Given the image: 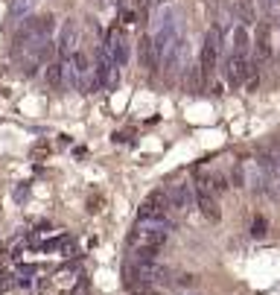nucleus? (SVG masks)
Listing matches in <instances>:
<instances>
[{"mask_svg":"<svg viewBox=\"0 0 280 295\" xmlns=\"http://www.w3.org/2000/svg\"><path fill=\"white\" fill-rule=\"evenodd\" d=\"M216 61H219V29L213 26L207 32V38H204V44H201V53H198V68H201V76L204 79L213 76Z\"/></svg>","mask_w":280,"mask_h":295,"instance_id":"1","label":"nucleus"},{"mask_svg":"<svg viewBox=\"0 0 280 295\" xmlns=\"http://www.w3.org/2000/svg\"><path fill=\"white\" fill-rule=\"evenodd\" d=\"M96 85L105 88V91H114L117 85H120V68H117V61L105 53V47L99 50V56H96Z\"/></svg>","mask_w":280,"mask_h":295,"instance_id":"2","label":"nucleus"},{"mask_svg":"<svg viewBox=\"0 0 280 295\" xmlns=\"http://www.w3.org/2000/svg\"><path fill=\"white\" fill-rule=\"evenodd\" d=\"M79 24H76V18H67L64 26H61V32H58V44H56V53L61 61H70V56L76 53L79 47Z\"/></svg>","mask_w":280,"mask_h":295,"instance_id":"3","label":"nucleus"},{"mask_svg":"<svg viewBox=\"0 0 280 295\" xmlns=\"http://www.w3.org/2000/svg\"><path fill=\"white\" fill-rule=\"evenodd\" d=\"M105 53L117 61V68L128 64V41H126L120 26H111L108 29V36H105Z\"/></svg>","mask_w":280,"mask_h":295,"instance_id":"4","label":"nucleus"},{"mask_svg":"<svg viewBox=\"0 0 280 295\" xmlns=\"http://www.w3.org/2000/svg\"><path fill=\"white\" fill-rule=\"evenodd\" d=\"M169 208H175L178 213H190L196 208V190L190 184H175L172 196H169Z\"/></svg>","mask_w":280,"mask_h":295,"instance_id":"5","label":"nucleus"},{"mask_svg":"<svg viewBox=\"0 0 280 295\" xmlns=\"http://www.w3.org/2000/svg\"><path fill=\"white\" fill-rule=\"evenodd\" d=\"M248 59H251V56H242V53H231V56H228V61H225V76H228V85H233V88H239V85H242Z\"/></svg>","mask_w":280,"mask_h":295,"instance_id":"6","label":"nucleus"},{"mask_svg":"<svg viewBox=\"0 0 280 295\" xmlns=\"http://www.w3.org/2000/svg\"><path fill=\"white\" fill-rule=\"evenodd\" d=\"M271 59V44H268V24L260 21L257 24V38H254V61L263 68L266 61Z\"/></svg>","mask_w":280,"mask_h":295,"instance_id":"7","label":"nucleus"},{"mask_svg":"<svg viewBox=\"0 0 280 295\" xmlns=\"http://www.w3.org/2000/svg\"><path fill=\"white\" fill-rule=\"evenodd\" d=\"M196 205H198V211L204 213L210 222H219L222 211H219V205H216V196H210L204 187H196Z\"/></svg>","mask_w":280,"mask_h":295,"instance_id":"8","label":"nucleus"},{"mask_svg":"<svg viewBox=\"0 0 280 295\" xmlns=\"http://www.w3.org/2000/svg\"><path fill=\"white\" fill-rule=\"evenodd\" d=\"M140 64H143L146 71H152V73L161 68V56L155 53V44H152V38H149V36L140 38Z\"/></svg>","mask_w":280,"mask_h":295,"instance_id":"9","label":"nucleus"},{"mask_svg":"<svg viewBox=\"0 0 280 295\" xmlns=\"http://www.w3.org/2000/svg\"><path fill=\"white\" fill-rule=\"evenodd\" d=\"M64 76H67V61H50L47 64V82H50V88H61L64 85Z\"/></svg>","mask_w":280,"mask_h":295,"instance_id":"10","label":"nucleus"},{"mask_svg":"<svg viewBox=\"0 0 280 295\" xmlns=\"http://www.w3.org/2000/svg\"><path fill=\"white\" fill-rule=\"evenodd\" d=\"M204 85V76H201V68L198 64H190L187 68V76H184V88L187 94H198V88Z\"/></svg>","mask_w":280,"mask_h":295,"instance_id":"11","label":"nucleus"},{"mask_svg":"<svg viewBox=\"0 0 280 295\" xmlns=\"http://www.w3.org/2000/svg\"><path fill=\"white\" fill-rule=\"evenodd\" d=\"M158 251L161 248H155V246H143L140 248H134V254H131V263H137V266H149V263H155L158 260Z\"/></svg>","mask_w":280,"mask_h":295,"instance_id":"12","label":"nucleus"},{"mask_svg":"<svg viewBox=\"0 0 280 295\" xmlns=\"http://www.w3.org/2000/svg\"><path fill=\"white\" fill-rule=\"evenodd\" d=\"M242 85H245V91H257V88H260V64H257L254 59H248V64H245Z\"/></svg>","mask_w":280,"mask_h":295,"instance_id":"13","label":"nucleus"},{"mask_svg":"<svg viewBox=\"0 0 280 295\" xmlns=\"http://www.w3.org/2000/svg\"><path fill=\"white\" fill-rule=\"evenodd\" d=\"M198 187H204L210 196H216V193H225L228 190V181L222 176H201L198 178Z\"/></svg>","mask_w":280,"mask_h":295,"instance_id":"14","label":"nucleus"},{"mask_svg":"<svg viewBox=\"0 0 280 295\" xmlns=\"http://www.w3.org/2000/svg\"><path fill=\"white\" fill-rule=\"evenodd\" d=\"M38 0H12L9 15L15 18V24H21V18H29V9H32Z\"/></svg>","mask_w":280,"mask_h":295,"instance_id":"15","label":"nucleus"},{"mask_svg":"<svg viewBox=\"0 0 280 295\" xmlns=\"http://www.w3.org/2000/svg\"><path fill=\"white\" fill-rule=\"evenodd\" d=\"M248 32H245V26L239 24L236 26V32H233V53H242V56H248Z\"/></svg>","mask_w":280,"mask_h":295,"instance_id":"16","label":"nucleus"},{"mask_svg":"<svg viewBox=\"0 0 280 295\" xmlns=\"http://www.w3.org/2000/svg\"><path fill=\"white\" fill-rule=\"evenodd\" d=\"M239 21H242V26L254 24V0H239Z\"/></svg>","mask_w":280,"mask_h":295,"instance_id":"17","label":"nucleus"},{"mask_svg":"<svg viewBox=\"0 0 280 295\" xmlns=\"http://www.w3.org/2000/svg\"><path fill=\"white\" fill-rule=\"evenodd\" d=\"M35 21H38V36L50 38V32L56 29V18H53V15H41V18H35Z\"/></svg>","mask_w":280,"mask_h":295,"instance_id":"18","label":"nucleus"},{"mask_svg":"<svg viewBox=\"0 0 280 295\" xmlns=\"http://www.w3.org/2000/svg\"><path fill=\"white\" fill-rule=\"evenodd\" d=\"M58 254H61V257H73V254H76V240H73V237H58Z\"/></svg>","mask_w":280,"mask_h":295,"instance_id":"19","label":"nucleus"},{"mask_svg":"<svg viewBox=\"0 0 280 295\" xmlns=\"http://www.w3.org/2000/svg\"><path fill=\"white\" fill-rule=\"evenodd\" d=\"M266 231H268L266 216H254V225H251V234H254V237H263Z\"/></svg>","mask_w":280,"mask_h":295,"instance_id":"20","label":"nucleus"},{"mask_svg":"<svg viewBox=\"0 0 280 295\" xmlns=\"http://www.w3.org/2000/svg\"><path fill=\"white\" fill-rule=\"evenodd\" d=\"M231 178H233V184H236V187H245V184H242V167H239V164L233 167V173H231Z\"/></svg>","mask_w":280,"mask_h":295,"instance_id":"21","label":"nucleus"},{"mask_svg":"<svg viewBox=\"0 0 280 295\" xmlns=\"http://www.w3.org/2000/svg\"><path fill=\"white\" fill-rule=\"evenodd\" d=\"M99 205H102V199H99V196H91V202H88V211L96 213V211H99Z\"/></svg>","mask_w":280,"mask_h":295,"instance_id":"22","label":"nucleus"},{"mask_svg":"<svg viewBox=\"0 0 280 295\" xmlns=\"http://www.w3.org/2000/svg\"><path fill=\"white\" fill-rule=\"evenodd\" d=\"M178 283H181V286H193V283H196V275H181Z\"/></svg>","mask_w":280,"mask_h":295,"instance_id":"23","label":"nucleus"},{"mask_svg":"<svg viewBox=\"0 0 280 295\" xmlns=\"http://www.w3.org/2000/svg\"><path fill=\"white\" fill-rule=\"evenodd\" d=\"M41 248H44V251H56V248H58V237H56V240H47Z\"/></svg>","mask_w":280,"mask_h":295,"instance_id":"24","label":"nucleus"},{"mask_svg":"<svg viewBox=\"0 0 280 295\" xmlns=\"http://www.w3.org/2000/svg\"><path fill=\"white\" fill-rule=\"evenodd\" d=\"M131 295H161V292L152 289V286H143V289H137V292H131Z\"/></svg>","mask_w":280,"mask_h":295,"instance_id":"25","label":"nucleus"},{"mask_svg":"<svg viewBox=\"0 0 280 295\" xmlns=\"http://www.w3.org/2000/svg\"><path fill=\"white\" fill-rule=\"evenodd\" d=\"M12 275H3V281H0V292H6V289H9L12 286V281H9Z\"/></svg>","mask_w":280,"mask_h":295,"instance_id":"26","label":"nucleus"},{"mask_svg":"<svg viewBox=\"0 0 280 295\" xmlns=\"http://www.w3.org/2000/svg\"><path fill=\"white\" fill-rule=\"evenodd\" d=\"M263 3H266V9H274V6H277L280 0H263Z\"/></svg>","mask_w":280,"mask_h":295,"instance_id":"27","label":"nucleus"},{"mask_svg":"<svg viewBox=\"0 0 280 295\" xmlns=\"http://www.w3.org/2000/svg\"><path fill=\"white\" fill-rule=\"evenodd\" d=\"M76 295H88V292H85V289H82V292H76Z\"/></svg>","mask_w":280,"mask_h":295,"instance_id":"28","label":"nucleus"},{"mask_svg":"<svg viewBox=\"0 0 280 295\" xmlns=\"http://www.w3.org/2000/svg\"><path fill=\"white\" fill-rule=\"evenodd\" d=\"M137 3H143V0H137Z\"/></svg>","mask_w":280,"mask_h":295,"instance_id":"29","label":"nucleus"}]
</instances>
